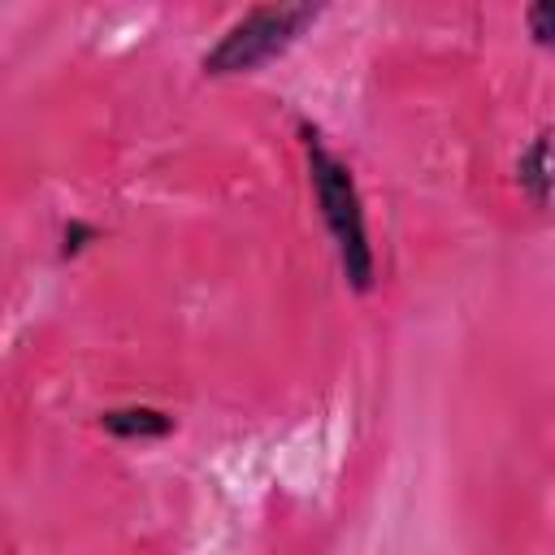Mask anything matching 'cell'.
I'll return each instance as SVG.
<instances>
[{"mask_svg": "<svg viewBox=\"0 0 555 555\" xmlns=\"http://www.w3.org/2000/svg\"><path fill=\"white\" fill-rule=\"evenodd\" d=\"M516 182L533 208L555 212V126H546L516 160Z\"/></svg>", "mask_w": 555, "mask_h": 555, "instance_id": "obj_3", "label": "cell"}, {"mask_svg": "<svg viewBox=\"0 0 555 555\" xmlns=\"http://www.w3.org/2000/svg\"><path fill=\"white\" fill-rule=\"evenodd\" d=\"M173 425H178V421H173L169 412L147 408V403H126V408H108V412H100V429H108L113 438H126V442L169 438Z\"/></svg>", "mask_w": 555, "mask_h": 555, "instance_id": "obj_4", "label": "cell"}, {"mask_svg": "<svg viewBox=\"0 0 555 555\" xmlns=\"http://www.w3.org/2000/svg\"><path fill=\"white\" fill-rule=\"evenodd\" d=\"M91 238H100V230L95 225H87V221H69L65 225V243H61V256H78Z\"/></svg>", "mask_w": 555, "mask_h": 555, "instance_id": "obj_6", "label": "cell"}, {"mask_svg": "<svg viewBox=\"0 0 555 555\" xmlns=\"http://www.w3.org/2000/svg\"><path fill=\"white\" fill-rule=\"evenodd\" d=\"M317 17H321L317 4H256L221 30V39L199 56V69L208 78L251 74V69L278 61L286 48H295V39Z\"/></svg>", "mask_w": 555, "mask_h": 555, "instance_id": "obj_2", "label": "cell"}, {"mask_svg": "<svg viewBox=\"0 0 555 555\" xmlns=\"http://www.w3.org/2000/svg\"><path fill=\"white\" fill-rule=\"evenodd\" d=\"M299 139H304V156H308L312 199H317L321 221L334 238L343 278L356 295H369L373 282H377V256H373V243H369V221H364V204H360L351 165L330 152V143L321 139V130L312 121H299Z\"/></svg>", "mask_w": 555, "mask_h": 555, "instance_id": "obj_1", "label": "cell"}, {"mask_svg": "<svg viewBox=\"0 0 555 555\" xmlns=\"http://www.w3.org/2000/svg\"><path fill=\"white\" fill-rule=\"evenodd\" d=\"M525 30H529V39L538 48L555 52V0H533L525 9Z\"/></svg>", "mask_w": 555, "mask_h": 555, "instance_id": "obj_5", "label": "cell"}]
</instances>
